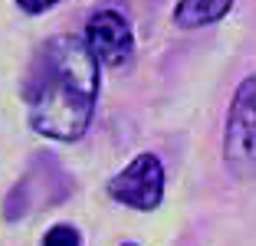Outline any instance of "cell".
Wrapping results in <instances>:
<instances>
[{"instance_id": "6da1fadb", "label": "cell", "mask_w": 256, "mask_h": 246, "mask_svg": "<svg viewBox=\"0 0 256 246\" xmlns=\"http://www.w3.org/2000/svg\"><path fill=\"white\" fill-rule=\"evenodd\" d=\"M98 98V56L79 36L43 43L26 79L30 125L53 142H79Z\"/></svg>"}, {"instance_id": "7a4b0ae2", "label": "cell", "mask_w": 256, "mask_h": 246, "mask_svg": "<svg viewBox=\"0 0 256 246\" xmlns=\"http://www.w3.org/2000/svg\"><path fill=\"white\" fill-rule=\"evenodd\" d=\"M224 161L236 180H256V76L240 82L224 132Z\"/></svg>"}, {"instance_id": "3957f363", "label": "cell", "mask_w": 256, "mask_h": 246, "mask_svg": "<svg viewBox=\"0 0 256 246\" xmlns=\"http://www.w3.org/2000/svg\"><path fill=\"white\" fill-rule=\"evenodd\" d=\"M108 197L132 210H158L164 197V168L154 154H138L122 174L108 180Z\"/></svg>"}, {"instance_id": "277c9868", "label": "cell", "mask_w": 256, "mask_h": 246, "mask_svg": "<svg viewBox=\"0 0 256 246\" xmlns=\"http://www.w3.org/2000/svg\"><path fill=\"white\" fill-rule=\"evenodd\" d=\"M86 43L89 50L98 56L102 66H125L132 60V50H135V36H132V26L122 14L115 10H102L89 20L86 26Z\"/></svg>"}, {"instance_id": "5b68a950", "label": "cell", "mask_w": 256, "mask_h": 246, "mask_svg": "<svg viewBox=\"0 0 256 246\" xmlns=\"http://www.w3.org/2000/svg\"><path fill=\"white\" fill-rule=\"evenodd\" d=\"M234 7V0H181L174 7V23L184 30H197V26H210L220 23Z\"/></svg>"}, {"instance_id": "8992f818", "label": "cell", "mask_w": 256, "mask_h": 246, "mask_svg": "<svg viewBox=\"0 0 256 246\" xmlns=\"http://www.w3.org/2000/svg\"><path fill=\"white\" fill-rule=\"evenodd\" d=\"M43 246H79V230L69 224H56L43 236Z\"/></svg>"}, {"instance_id": "52a82bcc", "label": "cell", "mask_w": 256, "mask_h": 246, "mask_svg": "<svg viewBox=\"0 0 256 246\" xmlns=\"http://www.w3.org/2000/svg\"><path fill=\"white\" fill-rule=\"evenodd\" d=\"M20 4V10H26V14H46V10H53L60 0H16Z\"/></svg>"}, {"instance_id": "ba28073f", "label": "cell", "mask_w": 256, "mask_h": 246, "mask_svg": "<svg viewBox=\"0 0 256 246\" xmlns=\"http://www.w3.org/2000/svg\"><path fill=\"white\" fill-rule=\"evenodd\" d=\"M125 246H138V243H125Z\"/></svg>"}]
</instances>
